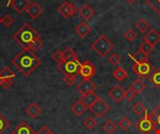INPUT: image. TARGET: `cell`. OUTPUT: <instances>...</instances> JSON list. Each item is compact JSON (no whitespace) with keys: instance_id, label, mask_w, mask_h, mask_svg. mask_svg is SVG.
Wrapping results in <instances>:
<instances>
[{"instance_id":"cell-1","label":"cell","mask_w":160,"mask_h":134,"mask_svg":"<svg viewBox=\"0 0 160 134\" xmlns=\"http://www.w3.org/2000/svg\"><path fill=\"white\" fill-rule=\"evenodd\" d=\"M12 38L24 49H30L34 52L42 47L40 35L29 23L22 26L12 36Z\"/></svg>"},{"instance_id":"cell-2","label":"cell","mask_w":160,"mask_h":134,"mask_svg":"<svg viewBox=\"0 0 160 134\" xmlns=\"http://www.w3.org/2000/svg\"><path fill=\"white\" fill-rule=\"evenodd\" d=\"M12 64L26 77L29 76L40 64V59L30 49H22L11 61Z\"/></svg>"},{"instance_id":"cell-3","label":"cell","mask_w":160,"mask_h":134,"mask_svg":"<svg viewBox=\"0 0 160 134\" xmlns=\"http://www.w3.org/2000/svg\"><path fill=\"white\" fill-rule=\"evenodd\" d=\"M113 48V43L105 35H100L91 44V49L100 57H105Z\"/></svg>"},{"instance_id":"cell-4","label":"cell","mask_w":160,"mask_h":134,"mask_svg":"<svg viewBox=\"0 0 160 134\" xmlns=\"http://www.w3.org/2000/svg\"><path fill=\"white\" fill-rule=\"evenodd\" d=\"M81 64L82 63L80 62V61L63 62L62 63L57 64V68L65 76H67V75H78Z\"/></svg>"},{"instance_id":"cell-5","label":"cell","mask_w":160,"mask_h":134,"mask_svg":"<svg viewBox=\"0 0 160 134\" xmlns=\"http://www.w3.org/2000/svg\"><path fill=\"white\" fill-rule=\"evenodd\" d=\"M132 70L140 76L141 79H145L150 76L155 68L149 62H146L142 63H134V65L132 66Z\"/></svg>"},{"instance_id":"cell-6","label":"cell","mask_w":160,"mask_h":134,"mask_svg":"<svg viewBox=\"0 0 160 134\" xmlns=\"http://www.w3.org/2000/svg\"><path fill=\"white\" fill-rule=\"evenodd\" d=\"M136 129H138L141 132H142L143 134H149L157 129L156 125L149 118V115L147 113V110L145 111L143 117L136 123Z\"/></svg>"},{"instance_id":"cell-7","label":"cell","mask_w":160,"mask_h":134,"mask_svg":"<svg viewBox=\"0 0 160 134\" xmlns=\"http://www.w3.org/2000/svg\"><path fill=\"white\" fill-rule=\"evenodd\" d=\"M89 109L97 118H101L110 111L111 106H110V104L106 101H104L103 99L99 98Z\"/></svg>"},{"instance_id":"cell-8","label":"cell","mask_w":160,"mask_h":134,"mask_svg":"<svg viewBox=\"0 0 160 134\" xmlns=\"http://www.w3.org/2000/svg\"><path fill=\"white\" fill-rule=\"evenodd\" d=\"M97 71L96 66L90 62V61H85L81 64L80 70H79V75L83 78V79H88L91 80V78L95 76Z\"/></svg>"},{"instance_id":"cell-9","label":"cell","mask_w":160,"mask_h":134,"mask_svg":"<svg viewBox=\"0 0 160 134\" xmlns=\"http://www.w3.org/2000/svg\"><path fill=\"white\" fill-rule=\"evenodd\" d=\"M15 77V73L8 67H5L0 71V80H1V87L5 90L8 89L13 82Z\"/></svg>"},{"instance_id":"cell-10","label":"cell","mask_w":160,"mask_h":134,"mask_svg":"<svg viewBox=\"0 0 160 134\" xmlns=\"http://www.w3.org/2000/svg\"><path fill=\"white\" fill-rule=\"evenodd\" d=\"M108 95L113 102L119 104L126 98V90L120 85H115L109 90Z\"/></svg>"},{"instance_id":"cell-11","label":"cell","mask_w":160,"mask_h":134,"mask_svg":"<svg viewBox=\"0 0 160 134\" xmlns=\"http://www.w3.org/2000/svg\"><path fill=\"white\" fill-rule=\"evenodd\" d=\"M57 11L60 13V15L63 18L68 19V18L71 17L75 12H77L78 8L76 7V6L74 4L66 1L59 6V7L57 8Z\"/></svg>"},{"instance_id":"cell-12","label":"cell","mask_w":160,"mask_h":134,"mask_svg":"<svg viewBox=\"0 0 160 134\" xmlns=\"http://www.w3.org/2000/svg\"><path fill=\"white\" fill-rule=\"evenodd\" d=\"M76 88L82 95H84V94H87L89 92H95V90H97V85L94 82H92L91 80L82 79L77 85Z\"/></svg>"},{"instance_id":"cell-13","label":"cell","mask_w":160,"mask_h":134,"mask_svg":"<svg viewBox=\"0 0 160 134\" xmlns=\"http://www.w3.org/2000/svg\"><path fill=\"white\" fill-rule=\"evenodd\" d=\"M146 87H147V86H146L145 82H144L142 79L138 78V79H135V80L130 84L129 90H131L136 94V96H137V95L142 94V93L145 90Z\"/></svg>"},{"instance_id":"cell-14","label":"cell","mask_w":160,"mask_h":134,"mask_svg":"<svg viewBox=\"0 0 160 134\" xmlns=\"http://www.w3.org/2000/svg\"><path fill=\"white\" fill-rule=\"evenodd\" d=\"M100 97H98L95 92H89L87 94H84V95H82L80 97V101L89 109Z\"/></svg>"},{"instance_id":"cell-15","label":"cell","mask_w":160,"mask_h":134,"mask_svg":"<svg viewBox=\"0 0 160 134\" xmlns=\"http://www.w3.org/2000/svg\"><path fill=\"white\" fill-rule=\"evenodd\" d=\"M144 41L150 43L153 46H156L158 42H160V34L156 29L152 28L144 35Z\"/></svg>"},{"instance_id":"cell-16","label":"cell","mask_w":160,"mask_h":134,"mask_svg":"<svg viewBox=\"0 0 160 134\" xmlns=\"http://www.w3.org/2000/svg\"><path fill=\"white\" fill-rule=\"evenodd\" d=\"M26 12H27V14L32 18V19H38L41 14H42V12H43V9H42V7L38 5V4H37L36 2H33V3H31L30 4V6L28 7V8L26 9Z\"/></svg>"},{"instance_id":"cell-17","label":"cell","mask_w":160,"mask_h":134,"mask_svg":"<svg viewBox=\"0 0 160 134\" xmlns=\"http://www.w3.org/2000/svg\"><path fill=\"white\" fill-rule=\"evenodd\" d=\"M12 134H35V132L27 122L22 121L12 131Z\"/></svg>"},{"instance_id":"cell-18","label":"cell","mask_w":160,"mask_h":134,"mask_svg":"<svg viewBox=\"0 0 160 134\" xmlns=\"http://www.w3.org/2000/svg\"><path fill=\"white\" fill-rule=\"evenodd\" d=\"M79 15L84 20V21H88L90 20L94 15H95V10L93 9V7L89 5H83L79 10Z\"/></svg>"},{"instance_id":"cell-19","label":"cell","mask_w":160,"mask_h":134,"mask_svg":"<svg viewBox=\"0 0 160 134\" xmlns=\"http://www.w3.org/2000/svg\"><path fill=\"white\" fill-rule=\"evenodd\" d=\"M30 4L31 3L29 0H11V6L19 13L26 11V9L30 6Z\"/></svg>"},{"instance_id":"cell-20","label":"cell","mask_w":160,"mask_h":134,"mask_svg":"<svg viewBox=\"0 0 160 134\" xmlns=\"http://www.w3.org/2000/svg\"><path fill=\"white\" fill-rule=\"evenodd\" d=\"M25 112L31 118H37L41 113V108L37 103H32L25 108Z\"/></svg>"},{"instance_id":"cell-21","label":"cell","mask_w":160,"mask_h":134,"mask_svg":"<svg viewBox=\"0 0 160 134\" xmlns=\"http://www.w3.org/2000/svg\"><path fill=\"white\" fill-rule=\"evenodd\" d=\"M75 32L81 38H84L91 33V27L86 22L82 21L76 27Z\"/></svg>"},{"instance_id":"cell-22","label":"cell","mask_w":160,"mask_h":134,"mask_svg":"<svg viewBox=\"0 0 160 134\" xmlns=\"http://www.w3.org/2000/svg\"><path fill=\"white\" fill-rule=\"evenodd\" d=\"M71 112L74 114V115H76L77 117H81V116H82L85 112H86V110L88 109L80 100H78V101H76L73 104H72V106H71Z\"/></svg>"},{"instance_id":"cell-23","label":"cell","mask_w":160,"mask_h":134,"mask_svg":"<svg viewBox=\"0 0 160 134\" xmlns=\"http://www.w3.org/2000/svg\"><path fill=\"white\" fill-rule=\"evenodd\" d=\"M128 56L133 59L135 63H142V62H149V55H147L141 49H138V51H136V53L134 55L128 54Z\"/></svg>"},{"instance_id":"cell-24","label":"cell","mask_w":160,"mask_h":134,"mask_svg":"<svg viewBox=\"0 0 160 134\" xmlns=\"http://www.w3.org/2000/svg\"><path fill=\"white\" fill-rule=\"evenodd\" d=\"M102 129L105 132V133L113 134L117 131V124L113 122L112 119H108L102 126Z\"/></svg>"},{"instance_id":"cell-25","label":"cell","mask_w":160,"mask_h":134,"mask_svg":"<svg viewBox=\"0 0 160 134\" xmlns=\"http://www.w3.org/2000/svg\"><path fill=\"white\" fill-rule=\"evenodd\" d=\"M64 54V62H69V61H79L78 56L76 52L71 48H66L63 51Z\"/></svg>"},{"instance_id":"cell-26","label":"cell","mask_w":160,"mask_h":134,"mask_svg":"<svg viewBox=\"0 0 160 134\" xmlns=\"http://www.w3.org/2000/svg\"><path fill=\"white\" fill-rule=\"evenodd\" d=\"M112 76H113V77L116 80H118V81H124L128 76V72L123 67H117L112 72Z\"/></svg>"},{"instance_id":"cell-27","label":"cell","mask_w":160,"mask_h":134,"mask_svg":"<svg viewBox=\"0 0 160 134\" xmlns=\"http://www.w3.org/2000/svg\"><path fill=\"white\" fill-rule=\"evenodd\" d=\"M149 79L155 87L160 89V69H155L150 75Z\"/></svg>"},{"instance_id":"cell-28","label":"cell","mask_w":160,"mask_h":134,"mask_svg":"<svg viewBox=\"0 0 160 134\" xmlns=\"http://www.w3.org/2000/svg\"><path fill=\"white\" fill-rule=\"evenodd\" d=\"M118 126L120 127V129H121L122 131L127 132V131H128L129 128L132 126V122H131V120L129 119L128 117L125 116V117H123V118L120 119V121L118 122Z\"/></svg>"},{"instance_id":"cell-29","label":"cell","mask_w":160,"mask_h":134,"mask_svg":"<svg viewBox=\"0 0 160 134\" xmlns=\"http://www.w3.org/2000/svg\"><path fill=\"white\" fill-rule=\"evenodd\" d=\"M136 28H137L141 33H145V32L149 29V22H148L145 19L142 18V19H140V20L136 22Z\"/></svg>"},{"instance_id":"cell-30","label":"cell","mask_w":160,"mask_h":134,"mask_svg":"<svg viewBox=\"0 0 160 134\" xmlns=\"http://www.w3.org/2000/svg\"><path fill=\"white\" fill-rule=\"evenodd\" d=\"M132 111L134 112L135 115L137 116H142L145 113L146 108L144 106V104L141 102H137L133 106H132Z\"/></svg>"},{"instance_id":"cell-31","label":"cell","mask_w":160,"mask_h":134,"mask_svg":"<svg viewBox=\"0 0 160 134\" xmlns=\"http://www.w3.org/2000/svg\"><path fill=\"white\" fill-rule=\"evenodd\" d=\"M141 49L142 51H143V52L146 53L147 55H150V54L154 51L155 46H153V45H151L150 43L144 41L143 43H142V44L140 45V49Z\"/></svg>"},{"instance_id":"cell-32","label":"cell","mask_w":160,"mask_h":134,"mask_svg":"<svg viewBox=\"0 0 160 134\" xmlns=\"http://www.w3.org/2000/svg\"><path fill=\"white\" fill-rule=\"evenodd\" d=\"M83 125H84V127H85L87 130L91 131V130H93V129L96 128V126L98 125V121H97L93 117H88V118L83 121Z\"/></svg>"},{"instance_id":"cell-33","label":"cell","mask_w":160,"mask_h":134,"mask_svg":"<svg viewBox=\"0 0 160 134\" xmlns=\"http://www.w3.org/2000/svg\"><path fill=\"white\" fill-rule=\"evenodd\" d=\"M121 56L118 54V53H112L110 57H109V62L112 64V65H114V66H117V65H119L120 64V62H121Z\"/></svg>"},{"instance_id":"cell-34","label":"cell","mask_w":160,"mask_h":134,"mask_svg":"<svg viewBox=\"0 0 160 134\" xmlns=\"http://www.w3.org/2000/svg\"><path fill=\"white\" fill-rule=\"evenodd\" d=\"M124 36H125V38L128 41V42H133L135 39H136V37H137V34H136V32L133 30V29H128L126 33H125V35H124Z\"/></svg>"},{"instance_id":"cell-35","label":"cell","mask_w":160,"mask_h":134,"mask_svg":"<svg viewBox=\"0 0 160 134\" xmlns=\"http://www.w3.org/2000/svg\"><path fill=\"white\" fill-rule=\"evenodd\" d=\"M52 60L57 62V64H60L64 62V54L63 51L60 49H57L53 54H52Z\"/></svg>"},{"instance_id":"cell-36","label":"cell","mask_w":160,"mask_h":134,"mask_svg":"<svg viewBox=\"0 0 160 134\" xmlns=\"http://www.w3.org/2000/svg\"><path fill=\"white\" fill-rule=\"evenodd\" d=\"M9 127V122L2 116L0 115V134H3L5 131H7Z\"/></svg>"},{"instance_id":"cell-37","label":"cell","mask_w":160,"mask_h":134,"mask_svg":"<svg viewBox=\"0 0 160 134\" xmlns=\"http://www.w3.org/2000/svg\"><path fill=\"white\" fill-rule=\"evenodd\" d=\"M77 75H67L64 76V82L68 86H72L77 80Z\"/></svg>"},{"instance_id":"cell-38","label":"cell","mask_w":160,"mask_h":134,"mask_svg":"<svg viewBox=\"0 0 160 134\" xmlns=\"http://www.w3.org/2000/svg\"><path fill=\"white\" fill-rule=\"evenodd\" d=\"M151 7H153L156 12L160 16V0H146Z\"/></svg>"},{"instance_id":"cell-39","label":"cell","mask_w":160,"mask_h":134,"mask_svg":"<svg viewBox=\"0 0 160 134\" xmlns=\"http://www.w3.org/2000/svg\"><path fill=\"white\" fill-rule=\"evenodd\" d=\"M13 22H14L13 18L8 14H6L3 18H1V23H3L4 26H6V27H9Z\"/></svg>"},{"instance_id":"cell-40","label":"cell","mask_w":160,"mask_h":134,"mask_svg":"<svg viewBox=\"0 0 160 134\" xmlns=\"http://www.w3.org/2000/svg\"><path fill=\"white\" fill-rule=\"evenodd\" d=\"M135 97H136V94H135L131 90H126V99H127V101H128V103L132 102V101L135 99Z\"/></svg>"},{"instance_id":"cell-41","label":"cell","mask_w":160,"mask_h":134,"mask_svg":"<svg viewBox=\"0 0 160 134\" xmlns=\"http://www.w3.org/2000/svg\"><path fill=\"white\" fill-rule=\"evenodd\" d=\"M35 134H53V132L50 129H48L47 126H43L37 132H35Z\"/></svg>"},{"instance_id":"cell-42","label":"cell","mask_w":160,"mask_h":134,"mask_svg":"<svg viewBox=\"0 0 160 134\" xmlns=\"http://www.w3.org/2000/svg\"><path fill=\"white\" fill-rule=\"evenodd\" d=\"M153 111L156 113L158 117V128H160V103L153 109Z\"/></svg>"},{"instance_id":"cell-43","label":"cell","mask_w":160,"mask_h":134,"mask_svg":"<svg viewBox=\"0 0 160 134\" xmlns=\"http://www.w3.org/2000/svg\"><path fill=\"white\" fill-rule=\"evenodd\" d=\"M154 134H160V128H157V129L155 130Z\"/></svg>"},{"instance_id":"cell-44","label":"cell","mask_w":160,"mask_h":134,"mask_svg":"<svg viewBox=\"0 0 160 134\" xmlns=\"http://www.w3.org/2000/svg\"><path fill=\"white\" fill-rule=\"evenodd\" d=\"M136 0H127V2H128L129 4H132V3H134Z\"/></svg>"},{"instance_id":"cell-45","label":"cell","mask_w":160,"mask_h":134,"mask_svg":"<svg viewBox=\"0 0 160 134\" xmlns=\"http://www.w3.org/2000/svg\"><path fill=\"white\" fill-rule=\"evenodd\" d=\"M0 86H1V80H0Z\"/></svg>"},{"instance_id":"cell-46","label":"cell","mask_w":160,"mask_h":134,"mask_svg":"<svg viewBox=\"0 0 160 134\" xmlns=\"http://www.w3.org/2000/svg\"><path fill=\"white\" fill-rule=\"evenodd\" d=\"M0 23H1V19H0Z\"/></svg>"},{"instance_id":"cell-47","label":"cell","mask_w":160,"mask_h":134,"mask_svg":"<svg viewBox=\"0 0 160 134\" xmlns=\"http://www.w3.org/2000/svg\"><path fill=\"white\" fill-rule=\"evenodd\" d=\"M145 1H146V0H145Z\"/></svg>"}]
</instances>
